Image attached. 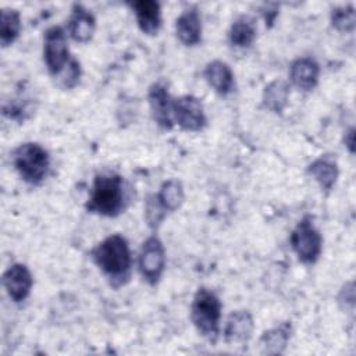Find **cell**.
Returning <instances> with one entry per match:
<instances>
[{
    "label": "cell",
    "instance_id": "cell-1",
    "mask_svg": "<svg viewBox=\"0 0 356 356\" xmlns=\"http://www.w3.org/2000/svg\"><path fill=\"white\" fill-rule=\"evenodd\" d=\"M90 256L113 285H121L129 278L132 257L128 241L122 235L113 234L104 238L92 249Z\"/></svg>",
    "mask_w": 356,
    "mask_h": 356
},
{
    "label": "cell",
    "instance_id": "cell-2",
    "mask_svg": "<svg viewBox=\"0 0 356 356\" xmlns=\"http://www.w3.org/2000/svg\"><path fill=\"white\" fill-rule=\"evenodd\" d=\"M125 209L124 179L115 172H100L95 177L86 210L104 217H115Z\"/></svg>",
    "mask_w": 356,
    "mask_h": 356
},
{
    "label": "cell",
    "instance_id": "cell-3",
    "mask_svg": "<svg viewBox=\"0 0 356 356\" xmlns=\"http://www.w3.org/2000/svg\"><path fill=\"white\" fill-rule=\"evenodd\" d=\"M221 309V300L213 291L207 288L197 289L191 307V318L196 330L213 342L217 339L220 332Z\"/></svg>",
    "mask_w": 356,
    "mask_h": 356
},
{
    "label": "cell",
    "instance_id": "cell-4",
    "mask_svg": "<svg viewBox=\"0 0 356 356\" xmlns=\"http://www.w3.org/2000/svg\"><path fill=\"white\" fill-rule=\"evenodd\" d=\"M13 164L26 184L39 185L47 177L50 157L47 150L39 143L25 142L13 152Z\"/></svg>",
    "mask_w": 356,
    "mask_h": 356
},
{
    "label": "cell",
    "instance_id": "cell-5",
    "mask_svg": "<svg viewBox=\"0 0 356 356\" xmlns=\"http://www.w3.org/2000/svg\"><path fill=\"white\" fill-rule=\"evenodd\" d=\"M289 241L293 252L302 263L313 264L318 260L323 249V238L310 217H305L298 222Z\"/></svg>",
    "mask_w": 356,
    "mask_h": 356
},
{
    "label": "cell",
    "instance_id": "cell-6",
    "mask_svg": "<svg viewBox=\"0 0 356 356\" xmlns=\"http://www.w3.org/2000/svg\"><path fill=\"white\" fill-rule=\"evenodd\" d=\"M43 58L47 71L53 76H58L70 64L67 35L61 26H51L44 32Z\"/></svg>",
    "mask_w": 356,
    "mask_h": 356
},
{
    "label": "cell",
    "instance_id": "cell-7",
    "mask_svg": "<svg viewBox=\"0 0 356 356\" xmlns=\"http://www.w3.org/2000/svg\"><path fill=\"white\" fill-rule=\"evenodd\" d=\"M165 267V250L163 242L157 236H149L140 249L139 270L142 277L150 284L156 285Z\"/></svg>",
    "mask_w": 356,
    "mask_h": 356
},
{
    "label": "cell",
    "instance_id": "cell-8",
    "mask_svg": "<svg viewBox=\"0 0 356 356\" xmlns=\"http://www.w3.org/2000/svg\"><path fill=\"white\" fill-rule=\"evenodd\" d=\"M172 121L182 129L197 132L206 125V114L202 102L192 96L184 95L172 100Z\"/></svg>",
    "mask_w": 356,
    "mask_h": 356
},
{
    "label": "cell",
    "instance_id": "cell-9",
    "mask_svg": "<svg viewBox=\"0 0 356 356\" xmlns=\"http://www.w3.org/2000/svg\"><path fill=\"white\" fill-rule=\"evenodd\" d=\"M3 285L14 302L25 300L32 289L33 278L29 268L22 263H14L3 274Z\"/></svg>",
    "mask_w": 356,
    "mask_h": 356
},
{
    "label": "cell",
    "instance_id": "cell-10",
    "mask_svg": "<svg viewBox=\"0 0 356 356\" xmlns=\"http://www.w3.org/2000/svg\"><path fill=\"white\" fill-rule=\"evenodd\" d=\"M150 110L154 121L164 129H171L172 121V99L164 83L156 82L150 86L147 93Z\"/></svg>",
    "mask_w": 356,
    "mask_h": 356
},
{
    "label": "cell",
    "instance_id": "cell-11",
    "mask_svg": "<svg viewBox=\"0 0 356 356\" xmlns=\"http://www.w3.org/2000/svg\"><path fill=\"white\" fill-rule=\"evenodd\" d=\"M96 28V18L82 4H74L68 19V32L78 43H86L92 39Z\"/></svg>",
    "mask_w": 356,
    "mask_h": 356
},
{
    "label": "cell",
    "instance_id": "cell-12",
    "mask_svg": "<svg viewBox=\"0 0 356 356\" xmlns=\"http://www.w3.org/2000/svg\"><path fill=\"white\" fill-rule=\"evenodd\" d=\"M175 33L185 46H196L202 40V18L196 8L185 10L175 21Z\"/></svg>",
    "mask_w": 356,
    "mask_h": 356
},
{
    "label": "cell",
    "instance_id": "cell-13",
    "mask_svg": "<svg viewBox=\"0 0 356 356\" xmlns=\"http://www.w3.org/2000/svg\"><path fill=\"white\" fill-rule=\"evenodd\" d=\"M318 75L320 67L310 57L296 58L289 67L291 82L302 90H312L318 82Z\"/></svg>",
    "mask_w": 356,
    "mask_h": 356
},
{
    "label": "cell",
    "instance_id": "cell-14",
    "mask_svg": "<svg viewBox=\"0 0 356 356\" xmlns=\"http://www.w3.org/2000/svg\"><path fill=\"white\" fill-rule=\"evenodd\" d=\"M252 332L253 318L248 310H236L229 314L224 328V338L228 343H245Z\"/></svg>",
    "mask_w": 356,
    "mask_h": 356
},
{
    "label": "cell",
    "instance_id": "cell-15",
    "mask_svg": "<svg viewBox=\"0 0 356 356\" xmlns=\"http://www.w3.org/2000/svg\"><path fill=\"white\" fill-rule=\"evenodd\" d=\"M203 75L207 83L221 96H227L228 93H231L235 86L234 74L229 65L221 60L210 61L206 65Z\"/></svg>",
    "mask_w": 356,
    "mask_h": 356
},
{
    "label": "cell",
    "instance_id": "cell-16",
    "mask_svg": "<svg viewBox=\"0 0 356 356\" xmlns=\"http://www.w3.org/2000/svg\"><path fill=\"white\" fill-rule=\"evenodd\" d=\"M139 29L146 35H156L161 25L160 4L154 0H139L132 4Z\"/></svg>",
    "mask_w": 356,
    "mask_h": 356
},
{
    "label": "cell",
    "instance_id": "cell-17",
    "mask_svg": "<svg viewBox=\"0 0 356 356\" xmlns=\"http://www.w3.org/2000/svg\"><path fill=\"white\" fill-rule=\"evenodd\" d=\"M309 174L317 181V184L321 186L324 191H331L332 186L337 182L338 178V164L334 157L331 156H320L316 159L309 167H307Z\"/></svg>",
    "mask_w": 356,
    "mask_h": 356
},
{
    "label": "cell",
    "instance_id": "cell-18",
    "mask_svg": "<svg viewBox=\"0 0 356 356\" xmlns=\"http://www.w3.org/2000/svg\"><path fill=\"white\" fill-rule=\"evenodd\" d=\"M288 97H289L288 82L282 79H275L264 88L263 106L273 113H281L288 104Z\"/></svg>",
    "mask_w": 356,
    "mask_h": 356
},
{
    "label": "cell",
    "instance_id": "cell-19",
    "mask_svg": "<svg viewBox=\"0 0 356 356\" xmlns=\"http://www.w3.org/2000/svg\"><path fill=\"white\" fill-rule=\"evenodd\" d=\"M156 197H157L160 206L165 210V213L175 211L177 209L181 207V204L185 199L184 186H182L181 181L168 179V181L163 182L159 192L156 193Z\"/></svg>",
    "mask_w": 356,
    "mask_h": 356
},
{
    "label": "cell",
    "instance_id": "cell-20",
    "mask_svg": "<svg viewBox=\"0 0 356 356\" xmlns=\"http://www.w3.org/2000/svg\"><path fill=\"white\" fill-rule=\"evenodd\" d=\"M291 338V324L284 323L275 328L266 331L260 338L263 352L267 355L281 353Z\"/></svg>",
    "mask_w": 356,
    "mask_h": 356
},
{
    "label": "cell",
    "instance_id": "cell-21",
    "mask_svg": "<svg viewBox=\"0 0 356 356\" xmlns=\"http://www.w3.org/2000/svg\"><path fill=\"white\" fill-rule=\"evenodd\" d=\"M228 38H229L231 44L235 47H249L256 38L254 19L248 15L238 18L231 25Z\"/></svg>",
    "mask_w": 356,
    "mask_h": 356
},
{
    "label": "cell",
    "instance_id": "cell-22",
    "mask_svg": "<svg viewBox=\"0 0 356 356\" xmlns=\"http://www.w3.org/2000/svg\"><path fill=\"white\" fill-rule=\"evenodd\" d=\"M21 32V18L17 10H1L0 17V43L3 47L15 42Z\"/></svg>",
    "mask_w": 356,
    "mask_h": 356
},
{
    "label": "cell",
    "instance_id": "cell-23",
    "mask_svg": "<svg viewBox=\"0 0 356 356\" xmlns=\"http://www.w3.org/2000/svg\"><path fill=\"white\" fill-rule=\"evenodd\" d=\"M331 24L339 32H352L356 24V13L352 6L334 8L331 13Z\"/></svg>",
    "mask_w": 356,
    "mask_h": 356
},
{
    "label": "cell",
    "instance_id": "cell-24",
    "mask_svg": "<svg viewBox=\"0 0 356 356\" xmlns=\"http://www.w3.org/2000/svg\"><path fill=\"white\" fill-rule=\"evenodd\" d=\"M167 213L165 210L160 206L157 197H156V193L154 195H150L147 199H146V206H145V218H146V222L147 225L152 228V229H156L160 227V224L163 222V220L165 218Z\"/></svg>",
    "mask_w": 356,
    "mask_h": 356
},
{
    "label": "cell",
    "instance_id": "cell-25",
    "mask_svg": "<svg viewBox=\"0 0 356 356\" xmlns=\"http://www.w3.org/2000/svg\"><path fill=\"white\" fill-rule=\"evenodd\" d=\"M60 75L61 76L58 79L63 88H67V89L74 88L79 82V76H81L79 61H76L75 58H71L70 64L65 67V70Z\"/></svg>",
    "mask_w": 356,
    "mask_h": 356
},
{
    "label": "cell",
    "instance_id": "cell-26",
    "mask_svg": "<svg viewBox=\"0 0 356 356\" xmlns=\"http://www.w3.org/2000/svg\"><path fill=\"white\" fill-rule=\"evenodd\" d=\"M343 140H345V145L348 146L349 152L353 153V145H355V129H353V128H349V129L346 131Z\"/></svg>",
    "mask_w": 356,
    "mask_h": 356
}]
</instances>
